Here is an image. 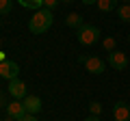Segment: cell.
Wrapping results in <instances>:
<instances>
[{
	"label": "cell",
	"mask_w": 130,
	"mask_h": 121,
	"mask_svg": "<svg viewBox=\"0 0 130 121\" xmlns=\"http://www.w3.org/2000/svg\"><path fill=\"white\" fill-rule=\"evenodd\" d=\"M52 11L50 9H39L32 13V17L28 19V30L32 35H43L46 30H50L52 26Z\"/></svg>",
	"instance_id": "6da1fadb"
},
{
	"label": "cell",
	"mask_w": 130,
	"mask_h": 121,
	"mask_svg": "<svg viewBox=\"0 0 130 121\" xmlns=\"http://www.w3.org/2000/svg\"><path fill=\"white\" fill-rule=\"evenodd\" d=\"M100 28L93 26V24H83V26L76 30V39H78L80 46H93V43L100 41Z\"/></svg>",
	"instance_id": "7a4b0ae2"
},
{
	"label": "cell",
	"mask_w": 130,
	"mask_h": 121,
	"mask_svg": "<svg viewBox=\"0 0 130 121\" xmlns=\"http://www.w3.org/2000/svg\"><path fill=\"white\" fill-rule=\"evenodd\" d=\"M85 67H87V71L93 74V76H100V74L106 71V63H104L100 56H87V58H85Z\"/></svg>",
	"instance_id": "3957f363"
},
{
	"label": "cell",
	"mask_w": 130,
	"mask_h": 121,
	"mask_svg": "<svg viewBox=\"0 0 130 121\" xmlns=\"http://www.w3.org/2000/svg\"><path fill=\"white\" fill-rule=\"evenodd\" d=\"M20 76V65L15 61H5V63H0V78L5 80H15Z\"/></svg>",
	"instance_id": "277c9868"
},
{
	"label": "cell",
	"mask_w": 130,
	"mask_h": 121,
	"mask_svg": "<svg viewBox=\"0 0 130 121\" xmlns=\"http://www.w3.org/2000/svg\"><path fill=\"white\" fill-rule=\"evenodd\" d=\"M9 93L13 95V99H24L28 95V87L24 80L15 78V80H9Z\"/></svg>",
	"instance_id": "5b68a950"
},
{
	"label": "cell",
	"mask_w": 130,
	"mask_h": 121,
	"mask_svg": "<svg viewBox=\"0 0 130 121\" xmlns=\"http://www.w3.org/2000/svg\"><path fill=\"white\" fill-rule=\"evenodd\" d=\"M108 65H111L113 69H117V71H124L126 67H128V56H126V52L113 50L111 54H108Z\"/></svg>",
	"instance_id": "8992f818"
},
{
	"label": "cell",
	"mask_w": 130,
	"mask_h": 121,
	"mask_svg": "<svg viewBox=\"0 0 130 121\" xmlns=\"http://www.w3.org/2000/svg\"><path fill=\"white\" fill-rule=\"evenodd\" d=\"M26 115L28 112H26V108H24L22 99H13V102L7 104V117H13L15 121H20L22 117H26Z\"/></svg>",
	"instance_id": "52a82bcc"
},
{
	"label": "cell",
	"mask_w": 130,
	"mask_h": 121,
	"mask_svg": "<svg viewBox=\"0 0 130 121\" xmlns=\"http://www.w3.org/2000/svg\"><path fill=\"white\" fill-rule=\"evenodd\" d=\"M22 104H24V108H26L28 115H37V112L43 108V102L37 97V95H26V97L22 99Z\"/></svg>",
	"instance_id": "ba28073f"
},
{
	"label": "cell",
	"mask_w": 130,
	"mask_h": 121,
	"mask_svg": "<svg viewBox=\"0 0 130 121\" xmlns=\"http://www.w3.org/2000/svg\"><path fill=\"white\" fill-rule=\"evenodd\" d=\"M113 119L115 121H130V106L126 102H115L113 106Z\"/></svg>",
	"instance_id": "9c48e42d"
},
{
	"label": "cell",
	"mask_w": 130,
	"mask_h": 121,
	"mask_svg": "<svg viewBox=\"0 0 130 121\" xmlns=\"http://www.w3.org/2000/svg\"><path fill=\"white\" fill-rule=\"evenodd\" d=\"M65 24H67V26L70 28H76V30H78L80 26H83V15H78V13H70L67 15V17H65Z\"/></svg>",
	"instance_id": "30bf717a"
},
{
	"label": "cell",
	"mask_w": 130,
	"mask_h": 121,
	"mask_svg": "<svg viewBox=\"0 0 130 121\" xmlns=\"http://www.w3.org/2000/svg\"><path fill=\"white\" fill-rule=\"evenodd\" d=\"M18 2L24 7V9H32V11L43 9V0H18Z\"/></svg>",
	"instance_id": "8fae6325"
},
{
	"label": "cell",
	"mask_w": 130,
	"mask_h": 121,
	"mask_svg": "<svg viewBox=\"0 0 130 121\" xmlns=\"http://www.w3.org/2000/svg\"><path fill=\"white\" fill-rule=\"evenodd\" d=\"M95 5H98V9L102 11V13H108V11H113L117 7V0H98Z\"/></svg>",
	"instance_id": "7c38bea8"
},
{
	"label": "cell",
	"mask_w": 130,
	"mask_h": 121,
	"mask_svg": "<svg viewBox=\"0 0 130 121\" xmlns=\"http://www.w3.org/2000/svg\"><path fill=\"white\" fill-rule=\"evenodd\" d=\"M117 15H119V19H121V22L130 24V5H121L119 9H117Z\"/></svg>",
	"instance_id": "4fadbf2b"
},
{
	"label": "cell",
	"mask_w": 130,
	"mask_h": 121,
	"mask_svg": "<svg viewBox=\"0 0 130 121\" xmlns=\"http://www.w3.org/2000/svg\"><path fill=\"white\" fill-rule=\"evenodd\" d=\"M11 9H13V0H0V17L9 15Z\"/></svg>",
	"instance_id": "5bb4252c"
},
{
	"label": "cell",
	"mask_w": 130,
	"mask_h": 121,
	"mask_svg": "<svg viewBox=\"0 0 130 121\" xmlns=\"http://www.w3.org/2000/svg\"><path fill=\"white\" fill-rule=\"evenodd\" d=\"M89 115L100 117V115H102V104H100V102H91V104H89Z\"/></svg>",
	"instance_id": "9a60e30c"
},
{
	"label": "cell",
	"mask_w": 130,
	"mask_h": 121,
	"mask_svg": "<svg viewBox=\"0 0 130 121\" xmlns=\"http://www.w3.org/2000/svg\"><path fill=\"white\" fill-rule=\"evenodd\" d=\"M102 46H104V50L113 52V50H115V46H117V41H115V39H113V37H106V39H104V41H102Z\"/></svg>",
	"instance_id": "2e32d148"
},
{
	"label": "cell",
	"mask_w": 130,
	"mask_h": 121,
	"mask_svg": "<svg viewBox=\"0 0 130 121\" xmlns=\"http://www.w3.org/2000/svg\"><path fill=\"white\" fill-rule=\"evenodd\" d=\"M59 2L61 0H43V9H56V7H59Z\"/></svg>",
	"instance_id": "e0dca14e"
},
{
	"label": "cell",
	"mask_w": 130,
	"mask_h": 121,
	"mask_svg": "<svg viewBox=\"0 0 130 121\" xmlns=\"http://www.w3.org/2000/svg\"><path fill=\"white\" fill-rule=\"evenodd\" d=\"M20 121H39V119H37V117H35V115H26V117H22V119H20Z\"/></svg>",
	"instance_id": "ac0fdd59"
},
{
	"label": "cell",
	"mask_w": 130,
	"mask_h": 121,
	"mask_svg": "<svg viewBox=\"0 0 130 121\" xmlns=\"http://www.w3.org/2000/svg\"><path fill=\"white\" fill-rule=\"evenodd\" d=\"M80 2H83V5H87V7H91V5H95L98 0H80Z\"/></svg>",
	"instance_id": "d6986e66"
},
{
	"label": "cell",
	"mask_w": 130,
	"mask_h": 121,
	"mask_svg": "<svg viewBox=\"0 0 130 121\" xmlns=\"http://www.w3.org/2000/svg\"><path fill=\"white\" fill-rule=\"evenodd\" d=\"M85 121H100V117H95V115H89Z\"/></svg>",
	"instance_id": "ffe728a7"
},
{
	"label": "cell",
	"mask_w": 130,
	"mask_h": 121,
	"mask_svg": "<svg viewBox=\"0 0 130 121\" xmlns=\"http://www.w3.org/2000/svg\"><path fill=\"white\" fill-rule=\"evenodd\" d=\"M7 61V56H5V52H0V63H5Z\"/></svg>",
	"instance_id": "44dd1931"
},
{
	"label": "cell",
	"mask_w": 130,
	"mask_h": 121,
	"mask_svg": "<svg viewBox=\"0 0 130 121\" xmlns=\"http://www.w3.org/2000/svg\"><path fill=\"white\" fill-rule=\"evenodd\" d=\"M61 2H65V5H70V2H74V0H61Z\"/></svg>",
	"instance_id": "7402d4cb"
},
{
	"label": "cell",
	"mask_w": 130,
	"mask_h": 121,
	"mask_svg": "<svg viewBox=\"0 0 130 121\" xmlns=\"http://www.w3.org/2000/svg\"><path fill=\"white\" fill-rule=\"evenodd\" d=\"M7 121H15V119H13V117H7Z\"/></svg>",
	"instance_id": "603a6c76"
},
{
	"label": "cell",
	"mask_w": 130,
	"mask_h": 121,
	"mask_svg": "<svg viewBox=\"0 0 130 121\" xmlns=\"http://www.w3.org/2000/svg\"><path fill=\"white\" fill-rule=\"evenodd\" d=\"M124 5H130V0H124Z\"/></svg>",
	"instance_id": "cb8c5ba5"
},
{
	"label": "cell",
	"mask_w": 130,
	"mask_h": 121,
	"mask_svg": "<svg viewBox=\"0 0 130 121\" xmlns=\"http://www.w3.org/2000/svg\"><path fill=\"white\" fill-rule=\"evenodd\" d=\"M0 99H2V91H0Z\"/></svg>",
	"instance_id": "d4e9b609"
},
{
	"label": "cell",
	"mask_w": 130,
	"mask_h": 121,
	"mask_svg": "<svg viewBox=\"0 0 130 121\" xmlns=\"http://www.w3.org/2000/svg\"><path fill=\"white\" fill-rule=\"evenodd\" d=\"M128 41H130V33H128Z\"/></svg>",
	"instance_id": "484cf974"
},
{
	"label": "cell",
	"mask_w": 130,
	"mask_h": 121,
	"mask_svg": "<svg viewBox=\"0 0 130 121\" xmlns=\"http://www.w3.org/2000/svg\"><path fill=\"white\" fill-rule=\"evenodd\" d=\"M0 26H2V19H0Z\"/></svg>",
	"instance_id": "4316f807"
},
{
	"label": "cell",
	"mask_w": 130,
	"mask_h": 121,
	"mask_svg": "<svg viewBox=\"0 0 130 121\" xmlns=\"http://www.w3.org/2000/svg\"><path fill=\"white\" fill-rule=\"evenodd\" d=\"M0 48H2V41H0Z\"/></svg>",
	"instance_id": "83f0119b"
}]
</instances>
